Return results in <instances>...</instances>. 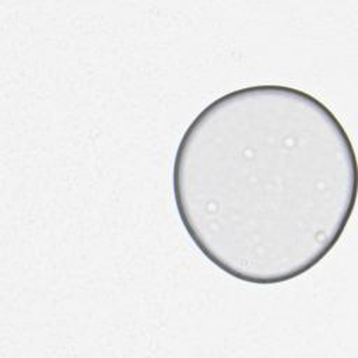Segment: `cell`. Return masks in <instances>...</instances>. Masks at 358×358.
<instances>
[{"instance_id":"obj_1","label":"cell","mask_w":358,"mask_h":358,"mask_svg":"<svg viewBox=\"0 0 358 358\" xmlns=\"http://www.w3.org/2000/svg\"><path fill=\"white\" fill-rule=\"evenodd\" d=\"M179 218L220 270L278 284L338 242L357 197L351 141L331 110L285 85L231 91L179 141L172 169Z\"/></svg>"}]
</instances>
